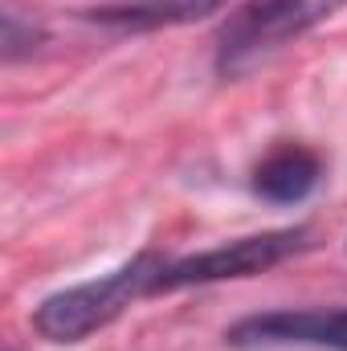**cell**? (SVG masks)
<instances>
[{
  "instance_id": "obj_1",
  "label": "cell",
  "mask_w": 347,
  "mask_h": 351,
  "mask_svg": "<svg viewBox=\"0 0 347 351\" xmlns=\"http://www.w3.org/2000/svg\"><path fill=\"white\" fill-rule=\"evenodd\" d=\"M164 265L168 262H164L160 254L147 250V254L131 258L127 265H119L115 274H106V278H98V282H82V286L58 290V294H49V298L37 306L33 327H37L45 339H53V343H78V339L94 335L98 327L115 323L135 298L152 294V286H156V278L164 274Z\"/></svg>"
},
{
  "instance_id": "obj_2",
  "label": "cell",
  "mask_w": 347,
  "mask_h": 351,
  "mask_svg": "<svg viewBox=\"0 0 347 351\" xmlns=\"http://www.w3.org/2000/svg\"><path fill=\"white\" fill-rule=\"evenodd\" d=\"M347 0H246L217 37V74L246 78L278 49L323 25Z\"/></svg>"
},
{
  "instance_id": "obj_3",
  "label": "cell",
  "mask_w": 347,
  "mask_h": 351,
  "mask_svg": "<svg viewBox=\"0 0 347 351\" xmlns=\"http://www.w3.org/2000/svg\"><path fill=\"white\" fill-rule=\"evenodd\" d=\"M298 250H307V229H274V233L237 237L229 245H217V250H204L196 258L164 265L152 294L184 290V286H208V282H225V278H250V274H261L270 265L286 262Z\"/></svg>"
},
{
  "instance_id": "obj_4",
  "label": "cell",
  "mask_w": 347,
  "mask_h": 351,
  "mask_svg": "<svg viewBox=\"0 0 347 351\" xmlns=\"http://www.w3.org/2000/svg\"><path fill=\"white\" fill-rule=\"evenodd\" d=\"M237 348L254 343H311V348L347 351V311H278L246 319L229 331Z\"/></svg>"
},
{
  "instance_id": "obj_5",
  "label": "cell",
  "mask_w": 347,
  "mask_h": 351,
  "mask_svg": "<svg viewBox=\"0 0 347 351\" xmlns=\"http://www.w3.org/2000/svg\"><path fill=\"white\" fill-rule=\"evenodd\" d=\"M225 4L229 0H123V4H102L90 16L123 33H152V29H176V25L204 21Z\"/></svg>"
},
{
  "instance_id": "obj_6",
  "label": "cell",
  "mask_w": 347,
  "mask_h": 351,
  "mask_svg": "<svg viewBox=\"0 0 347 351\" xmlns=\"http://www.w3.org/2000/svg\"><path fill=\"white\" fill-rule=\"evenodd\" d=\"M319 184V156L307 147H278L254 168V192L270 204H298Z\"/></svg>"
},
{
  "instance_id": "obj_7",
  "label": "cell",
  "mask_w": 347,
  "mask_h": 351,
  "mask_svg": "<svg viewBox=\"0 0 347 351\" xmlns=\"http://www.w3.org/2000/svg\"><path fill=\"white\" fill-rule=\"evenodd\" d=\"M45 41V29L33 16H21V8H4V62L29 58Z\"/></svg>"
}]
</instances>
